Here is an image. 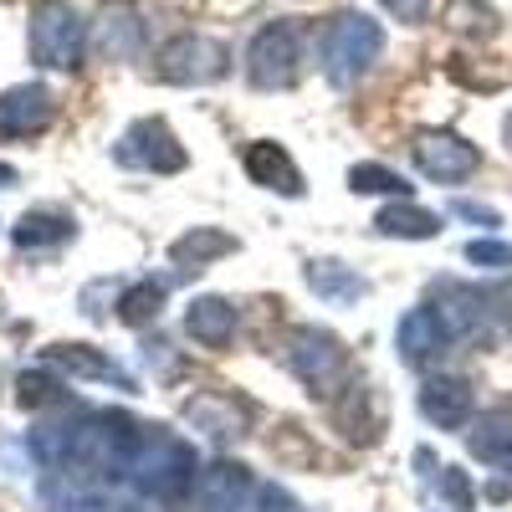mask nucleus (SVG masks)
<instances>
[{"instance_id":"9d476101","label":"nucleus","mask_w":512,"mask_h":512,"mask_svg":"<svg viewBox=\"0 0 512 512\" xmlns=\"http://www.w3.org/2000/svg\"><path fill=\"white\" fill-rule=\"evenodd\" d=\"M420 415L441 425V431H466L477 415V390H472V379H461V374H436V379H425L420 384Z\"/></svg>"},{"instance_id":"ddd939ff","label":"nucleus","mask_w":512,"mask_h":512,"mask_svg":"<svg viewBox=\"0 0 512 512\" xmlns=\"http://www.w3.org/2000/svg\"><path fill=\"white\" fill-rule=\"evenodd\" d=\"M93 47H98L108 62H128V57H139V47H144V21H139V11L128 6V0H108V6L98 11Z\"/></svg>"},{"instance_id":"6e6552de","label":"nucleus","mask_w":512,"mask_h":512,"mask_svg":"<svg viewBox=\"0 0 512 512\" xmlns=\"http://www.w3.org/2000/svg\"><path fill=\"white\" fill-rule=\"evenodd\" d=\"M410 154L420 164V175L436 185H461L482 169V149L466 144L461 134H451V128H425V134H415Z\"/></svg>"},{"instance_id":"5701e85b","label":"nucleus","mask_w":512,"mask_h":512,"mask_svg":"<svg viewBox=\"0 0 512 512\" xmlns=\"http://www.w3.org/2000/svg\"><path fill=\"white\" fill-rule=\"evenodd\" d=\"M185 415L195 420V431L226 441V436H241V415H246V410H241L236 400H221V395H195V400L185 405Z\"/></svg>"},{"instance_id":"2eb2a0df","label":"nucleus","mask_w":512,"mask_h":512,"mask_svg":"<svg viewBox=\"0 0 512 512\" xmlns=\"http://www.w3.org/2000/svg\"><path fill=\"white\" fill-rule=\"evenodd\" d=\"M446 344H451V333H446V323L436 318L431 303H425V308H410V313L400 318V328H395V349H400L405 364H431Z\"/></svg>"},{"instance_id":"2f4dec72","label":"nucleus","mask_w":512,"mask_h":512,"mask_svg":"<svg viewBox=\"0 0 512 512\" xmlns=\"http://www.w3.org/2000/svg\"><path fill=\"white\" fill-rule=\"evenodd\" d=\"M451 216H461V221H477V226H502V216L492 205H477V200H456L451 205Z\"/></svg>"},{"instance_id":"c756f323","label":"nucleus","mask_w":512,"mask_h":512,"mask_svg":"<svg viewBox=\"0 0 512 512\" xmlns=\"http://www.w3.org/2000/svg\"><path fill=\"white\" fill-rule=\"evenodd\" d=\"M456 26L461 31H477V36H492L497 31V16H492V6H477V0H461V6H456Z\"/></svg>"},{"instance_id":"72a5a7b5","label":"nucleus","mask_w":512,"mask_h":512,"mask_svg":"<svg viewBox=\"0 0 512 512\" xmlns=\"http://www.w3.org/2000/svg\"><path fill=\"white\" fill-rule=\"evenodd\" d=\"M16 180H21V175H16V169H11V164H0V190H11Z\"/></svg>"},{"instance_id":"a211bd4d","label":"nucleus","mask_w":512,"mask_h":512,"mask_svg":"<svg viewBox=\"0 0 512 512\" xmlns=\"http://www.w3.org/2000/svg\"><path fill=\"white\" fill-rule=\"evenodd\" d=\"M185 328H190V338H195L200 349H226L231 338H236V308L226 303V297L205 292V297H195V303H190Z\"/></svg>"},{"instance_id":"c85d7f7f","label":"nucleus","mask_w":512,"mask_h":512,"mask_svg":"<svg viewBox=\"0 0 512 512\" xmlns=\"http://www.w3.org/2000/svg\"><path fill=\"white\" fill-rule=\"evenodd\" d=\"M466 262L487 267V272H502V267H512V246L507 241H472L466 246Z\"/></svg>"},{"instance_id":"412c9836","label":"nucleus","mask_w":512,"mask_h":512,"mask_svg":"<svg viewBox=\"0 0 512 512\" xmlns=\"http://www.w3.org/2000/svg\"><path fill=\"white\" fill-rule=\"evenodd\" d=\"M374 231L379 236H395V241H431V236H441V216H431V210L400 200V205H384L379 210Z\"/></svg>"},{"instance_id":"473e14b6","label":"nucleus","mask_w":512,"mask_h":512,"mask_svg":"<svg viewBox=\"0 0 512 512\" xmlns=\"http://www.w3.org/2000/svg\"><path fill=\"white\" fill-rule=\"evenodd\" d=\"M487 303H492V313L502 318V328L512 333V282H502L497 292H487Z\"/></svg>"},{"instance_id":"f3484780","label":"nucleus","mask_w":512,"mask_h":512,"mask_svg":"<svg viewBox=\"0 0 512 512\" xmlns=\"http://www.w3.org/2000/svg\"><path fill=\"white\" fill-rule=\"evenodd\" d=\"M466 446H472V456H477V461L512 472V400L492 405V410L472 425V431H466Z\"/></svg>"},{"instance_id":"7ed1b4c3","label":"nucleus","mask_w":512,"mask_h":512,"mask_svg":"<svg viewBox=\"0 0 512 512\" xmlns=\"http://www.w3.org/2000/svg\"><path fill=\"white\" fill-rule=\"evenodd\" d=\"M31 62L47 72H72L82 67V52H88V26H82L72 0H36L31 6Z\"/></svg>"},{"instance_id":"1a4fd4ad","label":"nucleus","mask_w":512,"mask_h":512,"mask_svg":"<svg viewBox=\"0 0 512 512\" xmlns=\"http://www.w3.org/2000/svg\"><path fill=\"white\" fill-rule=\"evenodd\" d=\"M256 482L241 461H210L190 482V507L195 512H251Z\"/></svg>"},{"instance_id":"f03ea898","label":"nucleus","mask_w":512,"mask_h":512,"mask_svg":"<svg viewBox=\"0 0 512 512\" xmlns=\"http://www.w3.org/2000/svg\"><path fill=\"white\" fill-rule=\"evenodd\" d=\"M128 477L154 497H180L195 482V451L164 425H144L134 456H128Z\"/></svg>"},{"instance_id":"0eeeda50","label":"nucleus","mask_w":512,"mask_h":512,"mask_svg":"<svg viewBox=\"0 0 512 512\" xmlns=\"http://www.w3.org/2000/svg\"><path fill=\"white\" fill-rule=\"evenodd\" d=\"M113 159L128 164V169H149V175H180L190 164V154L180 149L175 128L164 118H139L123 128V139L113 144Z\"/></svg>"},{"instance_id":"b1692460","label":"nucleus","mask_w":512,"mask_h":512,"mask_svg":"<svg viewBox=\"0 0 512 512\" xmlns=\"http://www.w3.org/2000/svg\"><path fill=\"white\" fill-rule=\"evenodd\" d=\"M308 287L323 297V303H359L369 292L359 272H349L344 262H308Z\"/></svg>"},{"instance_id":"bb28decb","label":"nucleus","mask_w":512,"mask_h":512,"mask_svg":"<svg viewBox=\"0 0 512 512\" xmlns=\"http://www.w3.org/2000/svg\"><path fill=\"white\" fill-rule=\"evenodd\" d=\"M16 400H21V410H47V405H62V400H67V390H62V379H52L47 369H36V374L26 369V374H21V395H16Z\"/></svg>"},{"instance_id":"f704fd0d","label":"nucleus","mask_w":512,"mask_h":512,"mask_svg":"<svg viewBox=\"0 0 512 512\" xmlns=\"http://www.w3.org/2000/svg\"><path fill=\"white\" fill-rule=\"evenodd\" d=\"M502 139H507V149H512V113L502 118Z\"/></svg>"},{"instance_id":"aec40b11","label":"nucleus","mask_w":512,"mask_h":512,"mask_svg":"<svg viewBox=\"0 0 512 512\" xmlns=\"http://www.w3.org/2000/svg\"><path fill=\"white\" fill-rule=\"evenodd\" d=\"M231 251H236L231 231L195 226V231H185L175 246H169V262H175V267H210V262H221V256H231Z\"/></svg>"},{"instance_id":"f257e3e1","label":"nucleus","mask_w":512,"mask_h":512,"mask_svg":"<svg viewBox=\"0 0 512 512\" xmlns=\"http://www.w3.org/2000/svg\"><path fill=\"white\" fill-rule=\"evenodd\" d=\"M379 52H384V26L369 21L364 11H338L318 31V62H323V77L333 88H354L379 62Z\"/></svg>"},{"instance_id":"7c9ffc66","label":"nucleus","mask_w":512,"mask_h":512,"mask_svg":"<svg viewBox=\"0 0 512 512\" xmlns=\"http://www.w3.org/2000/svg\"><path fill=\"white\" fill-rule=\"evenodd\" d=\"M379 6L390 11L395 21H405V26H420L425 16H431V6H436V0H379Z\"/></svg>"},{"instance_id":"423d86ee","label":"nucleus","mask_w":512,"mask_h":512,"mask_svg":"<svg viewBox=\"0 0 512 512\" xmlns=\"http://www.w3.org/2000/svg\"><path fill=\"white\" fill-rule=\"evenodd\" d=\"M226 72H231L226 41L205 31H180L175 41L159 47V77L175 82V88H205V82H221Z\"/></svg>"},{"instance_id":"4468645a","label":"nucleus","mask_w":512,"mask_h":512,"mask_svg":"<svg viewBox=\"0 0 512 512\" xmlns=\"http://www.w3.org/2000/svg\"><path fill=\"white\" fill-rule=\"evenodd\" d=\"M333 420L349 441L374 446L379 431H384V405H379V395L369 390V384H344V395L333 400Z\"/></svg>"},{"instance_id":"6ab92c4d","label":"nucleus","mask_w":512,"mask_h":512,"mask_svg":"<svg viewBox=\"0 0 512 512\" xmlns=\"http://www.w3.org/2000/svg\"><path fill=\"white\" fill-rule=\"evenodd\" d=\"M47 364H57V369L77 374V379H108V384L134 390V379H128L108 354H98V349H88V344H52V349H47Z\"/></svg>"},{"instance_id":"a878e982","label":"nucleus","mask_w":512,"mask_h":512,"mask_svg":"<svg viewBox=\"0 0 512 512\" xmlns=\"http://www.w3.org/2000/svg\"><path fill=\"white\" fill-rule=\"evenodd\" d=\"M349 190L354 195H410V185L395 175V169H384V164H354L349 169Z\"/></svg>"},{"instance_id":"f8f14e48","label":"nucleus","mask_w":512,"mask_h":512,"mask_svg":"<svg viewBox=\"0 0 512 512\" xmlns=\"http://www.w3.org/2000/svg\"><path fill=\"white\" fill-rule=\"evenodd\" d=\"M436 318L446 323L451 344H472V338H487V318H492V303L477 292V287H461V282H441L436 287Z\"/></svg>"},{"instance_id":"cd10ccee","label":"nucleus","mask_w":512,"mask_h":512,"mask_svg":"<svg viewBox=\"0 0 512 512\" xmlns=\"http://www.w3.org/2000/svg\"><path fill=\"white\" fill-rule=\"evenodd\" d=\"M441 497H446L456 512H472L477 492H472V482H466V472H461V466H441Z\"/></svg>"},{"instance_id":"39448f33","label":"nucleus","mask_w":512,"mask_h":512,"mask_svg":"<svg viewBox=\"0 0 512 512\" xmlns=\"http://www.w3.org/2000/svg\"><path fill=\"white\" fill-rule=\"evenodd\" d=\"M246 77L251 88L277 93V88H297L303 77V26L297 21H272L251 36V52H246Z\"/></svg>"},{"instance_id":"393cba45","label":"nucleus","mask_w":512,"mask_h":512,"mask_svg":"<svg viewBox=\"0 0 512 512\" xmlns=\"http://www.w3.org/2000/svg\"><path fill=\"white\" fill-rule=\"evenodd\" d=\"M159 308H164V282H134L123 297H118V318L128 323V328H149L154 318H159Z\"/></svg>"},{"instance_id":"4be33fe9","label":"nucleus","mask_w":512,"mask_h":512,"mask_svg":"<svg viewBox=\"0 0 512 512\" xmlns=\"http://www.w3.org/2000/svg\"><path fill=\"white\" fill-rule=\"evenodd\" d=\"M72 231L77 226H72V216H62V210H26V216L11 226V241L36 251V246H62Z\"/></svg>"},{"instance_id":"dca6fc26","label":"nucleus","mask_w":512,"mask_h":512,"mask_svg":"<svg viewBox=\"0 0 512 512\" xmlns=\"http://www.w3.org/2000/svg\"><path fill=\"white\" fill-rule=\"evenodd\" d=\"M246 175L262 185V190H277V195H303V169L292 164V154L272 139H256L246 149Z\"/></svg>"},{"instance_id":"9b49d317","label":"nucleus","mask_w":512,"mask_h":512,"mask_svg":"<svg viewBox=\"0 0 512 512\" xmlns=\"http://www.w3.org/2000/svg\"><path fill=\"white\" fill-rule=\"evenodd\" d=\"M57 118V98L41 82H21V88L0 93V139H31Z\"/></svg>"},{"instance_id":"20e7f679","label":"nucleus","mask_w":512,"mask_h":512,"mask_svg":"<svg viewBox=\"0 0 512 512\" xmlns=\"http://www.w3.org/2000/svg\"><path fill=\"white\" fill-rule=\"evenodd\" d=\"M282 359H287V369L303 379L313 395H323V400H333L338 390H344V379H349V349L338 344L328 328H313V323H303V328L287 333Z\"/></svg>"}]
</instances>
